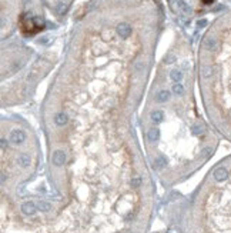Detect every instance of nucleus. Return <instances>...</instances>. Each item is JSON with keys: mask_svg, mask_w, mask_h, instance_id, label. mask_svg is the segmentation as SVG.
I'll return each instance as SVG.
<instances>
[{"mask_svg": "<svg viewBox=\"0 0 231 233\" xmlns=\"http://www.w3.org/2000/svg\"><path fill=\"white\" fill-rule=\"evenodd\" d=\"M158 233H164V232H158Z\"/></svg>", "mask_w": 231, "mask_h": 233, "instance_id": "obj_6", "label": "nucleus"}, {"mask_svg": "<svg viewBox=\"0 0 231 233\" xmlns=\"http://www.w3.org/2000/svg\"><path fill=\"white\" fill-rule=\"evenodd\" d=\"M180 233H231V159L211 170L190 196Z\"/></svg>", "mask_w": 231, "mask_h": 233, "instance_id": "obj_3", "label": "nucleus"}, {"mask_svg": "<svg viewBox=\"0 0 231 233\" xmlns=\"http://www.w3.org/2000/svg\"><path fill=\"white\" fill-rule=\"evenodd\" d=\"M168 64V86L154 89L140 119L144 155L153 175L164 187L188 179L214 155L207 125L190 100L185 73L188 60L174 52L163 59Z\"/></svg>", "mask_w": 231, "mask_h": 233, "instance_id": "obj_2", "label": "nucleus"}, {"mask_svg": "<svg viewBox=\"0 0 231 233\" xmlns=\"http://www.w3.org/2000/svg\"><path fill=\"white\" fill-rule=\"evenodd\" d=\"M205 24H207V20H200V22L197 23V26H198V27H203V26H205Z\"/></svg>", "mask_w": 231, "mask_h": 233, "instance_id": "obj_5", "label": "nucleus"}, {"mask_svg": "<svg viewBox=\"0 0 231 233\" xmlns=\"http://www.w3.org/2000/svg\"><path fill=\"white\" fill-rule=\"evenodd\" d=\"M178 6H180V9L184 12L185 14H190L191 13V7L187 6V3H185V2H183V0H178Z\"/></svg>", "mask_w": 231, "mask_h": 233, "instance_id": "obj_4", "label": "nucleus"}, {"mask_svg": "<svg viewBox=\"0 0 231 233\" xmlns=\"http://www.w3.org/2000/svg\"><path fill=\"white\" fill-rule=\"evenodd\" d=\"M117 30V26H116ZM103 27L86 37L80 66L41 112L40 137L22 117L2 119L0 233H148L153 172L134 126V77L147 62Z\"/></svg>", "mask_w": 231, "mask_h": 233, "instance_id": "obj_1", "label": "nucleus"}]
</instances>
